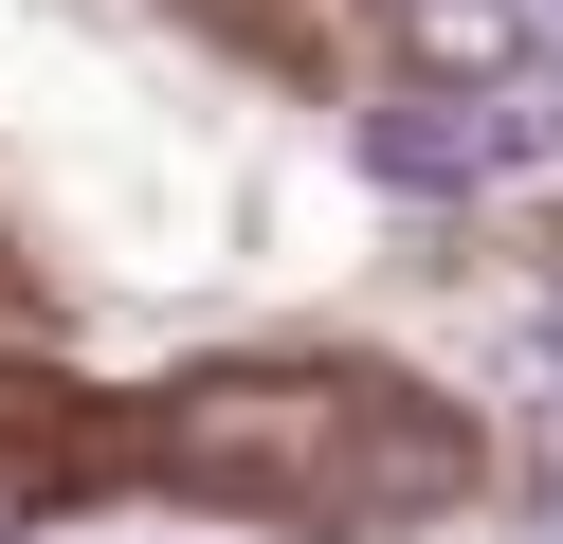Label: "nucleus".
<instances>
[{"label": "nucleus", "instance_id": "1", "mask_svg": "<svg viewBox=\"0 0 563 544\" xmlns=\"http://www.w3.org/2000/svg\"><path fill=\"white\" fill-rule=\"evenodd\" d=\"M364 164L400 181V200L545 181V164H563V73H509V91H400V109H364Z\"/></svg>", "mask_w": 563, "mask_h": 544}, {"label": "nucleus", "instance_id": "2", "mask_svg": "<svg viewBox=\"0 0 563 544\" xmlns=\"http://www.w3.org/2000/svg\"><path fill=\"white\" fill-rule=\"evenodd\" d=\"M418 55V91H509V73H545V36H527V0H382Z\"/></svg>", "mask_w": 563, "mask_h": 544}]
</instances>
